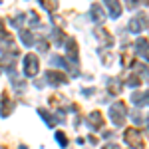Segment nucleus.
<instances>
[{
  "label": "nucleus",
  "mask_w": 149,
  "mask_h": 149,
  "mask_svg": "<svg viewBox=\"0 0 149 149\" xmlns=\"http://www.w3.org/2000/svg\"><path fill=\"white\" fill-rule=\"evenodd\" d=\"M107 4H109V8H111V16H119V4L115 2V0H105Z\"/></svg>",
  "instance_id": "6"
},
{
  "label": "nucleus",
  "mask_w": 149,
  "mask_h": 149,
  "mask_svg": "<svg viewBox=\"0 0 149 149\" xmlns=\"http://www.w3.org/2000/svg\"><path fill=\"white\" fill-rule=\"evenodd\" d=\"M44 6H46L48 10H54L56 8V0H44Z\"/></svg>",
  "instance_id": "8"
},
{
  "label": "nucleus",
  "mask_w": 149,
  "mask_h": 149,
  "mask_svg": "<svg viewBox=\"0 0 149 149\" xmlns=\"http://www.w3.org/2000/svg\"><path fill=\"white\" fill-rule=\"evenodd\" d=\"M137 52L141 54V56L149 58V44L145 42V40H139V42H137Z\"/></svg>",
  "instance_id": "4"
},
{
  "label": "nucleus",
  "mask_w": 149,
  "mask_h": 149,
  "mask_svg": "<svg viewBox=\"0 0 149 149\" xmlns=\"http://www.w3.org/2000/svg\"><path fill=\"white\" fill-rule=\"evenodd\" d=\"M105 149H117V147H105Z\"/></svg>",
  "instance_id": "9"
},
{
  "label": "nucleus",
  "mask_w": 149,
  "mask_h": 149,
  "mask_svg": "<svg viewBox=\"0 0 149 149\" xmlns=\"http://www.w3.org/2000/svg\"><path fill=\"white\" fill-rule=\"evenodd\" d=\"M92 14H93V20L95 22H103V10H102V6H92Z\"/></svg>",
  "instance_id": "5"
},
{
  "label": "nucleus",
  "mask_w": 149,
  "mask_h": 149,
  "mask_svg": "<svg viewBox=\"0 0 149 149\" xmlns=\"http://www.w3.org/2000/svg\"><path fill=\"white\" fill-rule=\"evenodd\" d=\"M24 72H26V76H34L38 72V58L34 54H28L24 58Z\"/></svg>",
  "instance_id": "1"
},
{
  "label": "nucleus",
  "mask_w": 149,
  "mask_h": 149,
  "mask_svg": "<svg viewBox=\"0 0 149 149\" xmlns=\"http://www.w3.org/2000/svg\"><path fill=\"white\" fill-rule=\"evenodd\" d=\"M125 141L131 145V147H135V149L143 147V143H141V135H139L137 129H129V131L125 133Z\"/></svg>",
  "instance_id": "2"
},
{
  "label": "nucleus",
  "mask_w": 149,
  "mask_h": 149,
  "mask_svg": "<svg viewBox=\"0 0 149 149\" xmlns=\"http://www.w3.org/2000/svg\"><path fill=\"white\" fill-rule=\"evenodd\" d=\"M123 115H125V107H123V103H117V105L111 107V119H113V123L121 125V123H123Z\"/></svg>",
  "instance_id": "3"
},
{
  "label": "nucleus",
  "mask_w": 149,
  "mask_h": 149,
  "mask_svg": "<svg viewBox=\"0 0 149 149\" xmlns=\"http://www.w3.org/2000/svg\"><path fill=\"white\" fill-rule=\"evenodd\" d=\"M10 109H12L10 100H8V97H4V103H2V109H0V111H2V115H8V113H10Z\"/></svg>",
  "instance_id": "7"
}]
</instances>
